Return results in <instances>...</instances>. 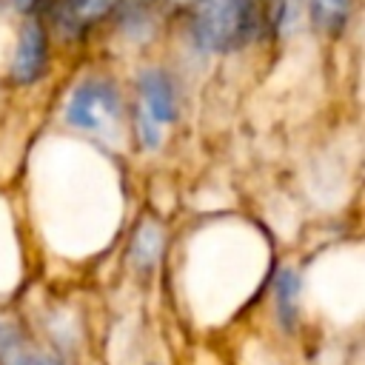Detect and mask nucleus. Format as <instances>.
<instances>
[{"label": "nucleus", "instance_id": "1", "mask_svg": "<svg viewBox=\"0 0 365 365\" xmlns=\"http://www.w3.org/2000/svg\"><path fill=\"white\" fill-rule=\"evenodd\" d=\"M277 3L279 0H191V37L211 54L240 51L274 26Z\"/></svg>", "mask_w": 365, "mask_h": 365}, {"label": "nucleus", "instance_id": "2", "mask_svg": "<svg viewBox=\"0 0 365 365\" xmlns=\"http://www.w3.org/2000/svg\"><path fill=\"white\" fill-rule=\"evenodd\" d=\"M66 123L77 131L111 137L120 134L123 123V97L117 83L108 77H86L66 100Z\"/></svg>", "mask_w": 365, "mask_h": 365}, {"label": "nucleus", "instance_id": "3", "mask_svg": "<svg viewBox=\"0 0 365 365\" xmlns=\"http://www.w3.org/2000/svg\"><path fill=\"white\" fill-rule=\"evenodd\" d=\"M137 94H140V103H137V111H143L151 123H157L160 128L163 125H171L180 120V100H177V86H174V77L160 68V66H148L137 74Z\"/></svg>", "mask_w": 365, "mask_h": 365}, {"label": "nucleus", "instance_id": "4", "mask_svg": "<svg viewBox=\"0 0 365 365\" xmlns=\"http://www.w3.org/2000/svg\"><path fill=\"white\" fill-rule=\"evenodd\" d=\"M48 71V34L46 29L31 20L23 26L11 63H9V77L14 86H34L37 80H43Z\"/></svg>", "mask_w": 365, "mask_h": 365}, {"label": "nucleus", "instance_id": "5", "mask_svg": "<svg viewBox=\"0 0 365 365\" xmlns=\"http://www.w3.org/2000/svg\"><path fill=\"white\" fill-rule=\"evenodd\" d=\"M123 0H54L51 20L63 37H80L103 17H108Z\"/></svg>", "mask_w": 365, "mask_h": 365}, {"label": "nucleus", "instance_id": "6", "mask_svg": "<svg viewBox=\"0 0 365 365\" xmlns=\"http://www.w3.org/2000/svg\"><path fill=\"white\" fill-rule=\"evenodd\" d=\"M356 0H308V11H311V23L317 31L325 34H339L348 26V17L354 11Z\"/></svg>", "mask_w": 365, "mask_h": 365}, {"label": "nucleus", "instance_id": "7", "mask_svg": "<svg viewBox=\"0 0 365 365\" xmlns=\"http://www.w3.org/2000/svg\"><path fill=\"white\" fill-rule=\"evenodd\" d=\"M160 254H163V231H160V225L143 222L137 228V234H134V242H131V259H134V265L148 268V265H154L160 259Z\"/></svg>", "mask_w": 365, "mask_h": 365}, {"label": "nucleus", "instance_id": "8", "mask_svg": "<svg viewBox=\"0 0 365 365\" xmlns=\"http://www.w3.org/2000/svg\"><path fill=\"white\" fill-rule=\"evenodd\" d=\"M0 356H3L6 365H57L51 356L40 354V351H34V348H29V345H23L17 336H6V339H3Z\"/></svg>", "mask_w": 365, "mask_h": 365}, {"label": "nucleus", "instance_id": "9", "mask_svg": "<svg viewBox=\"0 0 365 365\" xmlns=\"http://www.w3.org/2000/svg\"><path fill=\"white\" fill-rule=\"evenodd\" d=\"M134 131H137V143L145 148V151H154V148H160V143H163V128L157 125V123H151L143 111H137L134 108Z\"/></svg>", "mask_w": 365, "mask_h": 365}, {"label": "nucleus", "instance_id": "10", "mask_svg": "<svg viewBox=\"0 0 365 365\" xmlns=\"http://www.w3.org/2000/svg\"><path fill=\"white\" fill-rule=\"evenodd\" d=\"M297 291H299V279L294 271H282L279 279H277V297H279V305L282 311H291L294 299H297Z\"/></svg>", "mask_w": 365, "mask_h": 365}, {"label": "nucleus", "instance_id": "11", "mask_svg": "<svg viewBox=\"0 0 365 365\" xmlns=\"http://www.w3.org/2000/svg\"><path fill=\"white\" fill-rule=\"evenodd\" d=\"M46 3H48V0H11V6H14L17 11H23V14H34V11H40Z\"/></svg>", "mask_w": 365, "mask_h": 365}]
</instances>
